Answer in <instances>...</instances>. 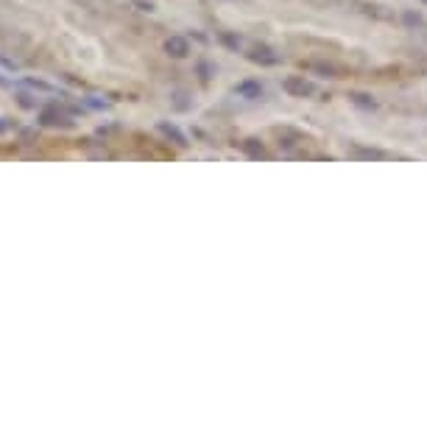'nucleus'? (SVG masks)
I'll return each instance as SVG.
<instances>
[{"label": "nucleus", "mask_w": 427, "mask_h": 427, "mask_svg": "<svg viewBox=\"0 0 427 427\" xmlns=\"http://www.w3.org/2000/svg\"><path fill=\"white\" fill-rule=\"evenodd\" d=\"M165 48H168L171 56H185V53H187V42L182 39V36H171V39L165 42Z\"/></svg>", "instance_id": "1"}, {"label": "nucleus", "mask_w": 427, "mask_h": 427, "mask_svg": "<svg viewBox=\"0 0 427 427\" xmlns=\"http://www.w3.org/2000/svg\"><path fill=\"white\" fill-rule=\"evenodd\" d=\"M56 117H59V112L50 107V109H45V112L39 114V123H56Z\"/></svg>", "instance_id": "2"}]
</instances>
